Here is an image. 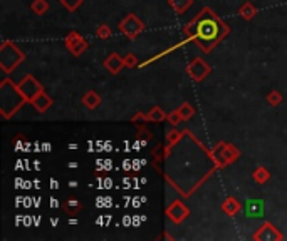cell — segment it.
<instances>
[{
	"label": "cell",
	"instance_id": "5bb4252c",
	"mask_svg": "<svg viewBox=\"0 0 287 241\" xmlns=\"http://www.w3.org/2000/svg\"><path fill=\"white\" fill-rule=\"evenodd\" d=\"M220 209L227 216H235L238 211L242 209V203L237 198H233V196H229V198L223 199V203L220 205Z\"/></svg>",
	"mask_w": 287,
	"mask_h": 241
},
{
	"label": "cell",
	"instance_id": "9c48e42d",
	"mask_svg": "<svg viewBox=\"0 0 287 241\" xmlns=\"http://www.w3.org/2000/svg\"><path fill=\"white\" fill-rule=\"evenodd\" d=\"M252 240H255V241H282L284 240V235H282L274 225L267 221V223H264L255 233H253Z\"/></svg>",
	"mask_w": 287,
	"mask_h": 241
},
{
	"label": "cell",
	"instance_id": "ba28073f",
	"mask_svg": "<svg viewBox=\"0 0 287 241\" xmlns=\"http://www.w3.org/2000/svg\"><path fill=\"white\" fill-rule=\"evenodd\" d=\"M88 47H89L88 40H86L79 32L72 31L66 37V49H68L74 57H81V55L88 50Z\"/></svg>",
	"mask_w": 287,
	"mask_h": 241
},
{
	"label": "cell",
	"instance_id": "3957f363",
	"mask_svg": "<svg viewBox=\"0 0 287 241\" xmlns=\"http://www.w3.org/2000/svg\"><path fill=\"white\" fill-rule=\"evenodd\" d=\"M25 59L22 50H18L12 42H3L0 47V69L5 74H10Z\"/></svg>",
	"mask_w": 287,
	"mask_h": 241
},
{
	"label": "cell",
	"instance_id": "e0dca14e",
	"mask_svg": "<svg viewBox=\"0 0 287 241\" xmlns=\"http://www.w3.org/2000/svg\"><path fill=\"white\" fill-rule=\"evenodd\" d=\"M252 177H253V181H255L257 184H266L267 181L270 179V173H269V169H267V168L259 166V168L253 169Z\"/></svg>",
	"mask_w": 287,
	"mask_h": 241
},
{
	"label": "cell",
	"instance_id": "6da1fadb",
	"mask_svg": "<svg viewBox=\"0 0 287 241\" xmlns=\"http://www.w3.org/2000/svg\"><path fill=\"white\" fill-rule=\"evenodd\" d=\"M183 34L188 40L195 42V46L202 49V52L208 54L230 34V27L214 10L205 7L192 22L185 25Z\"/></svg>",
	"mask_w": 287,
	"mask_h": 241
},
{
	"label": "cell",
	"instance_id": "d6986e66",
	"mask_svg": "<svg viewBox=\"0 0 287 241\" xmlns=\"http://www.w3.org/2000/svg\"><path fill=\"white\" fill-rule=\"evenodd\" d=\"M168 2H170V7L177 14H185L186 10L192 7L193 0H168Z\"/></svg>",
	"mask_w": 287,
	"mask_h": 241
},
{
	"label": "cell",
	"instance_id": "7402d4cb",
	"mask_svg": "<svg viewBox=\"0 0 287 241\" xmlns=\"http://www.w3.org/2000/svg\"><path fill=\"white\" fill-rule=\"evenodd\" d=\"M178 112L181 114V117H183V121H188V119H192V117L195 116V107L190 106L188 102H183L180 107H178Z\"/></svg>",
	"mask_w": 287,
	"mask_h": 241
},
{
	"label": "cell",
	"instance_id": "8fae6325",
	"mask_svg": "<svg viewBox=\"0 0 287 241\" xmlns=\"http://www.w3.org/2000/svg\"><path fill=\"white\" fill-rule=\"evenodd\" d=\"M103 65L108 72L113 74V76H116V74H119L123 69H125V61H123L121 55L116 54V52H113V54H109L106 59H104Z\"/></svg>",
	"mask_w": 287,
	"mask_h": 241
},
{
	"label": "cell",
	"instance_id": "7c38bea8",
	"mask_svg": "<svg viewBox=\"0 0 287 241\" xmlns=\"http://www.w3.org/2000/svg\"><path fill=\"white\" fill-rule=\"evenodd\" d=\"M264 211H266V206H264L262 199H247L244 205V213L247 218H260L264 216Z\"/></svg>",
	"mask_w": 287,
	"mask_h": 241
},
{
	"label": "cell",
	"instance_id": "7a4b0ae2",
	"mask_svg": "<svg viewBox=\"0 0 287 241\" xmlns=\"http://www.w3.org/2000/svg\"><path fill=\"white\" fill-rule=\"evenodd\" d=\"M25 97L20 94L18 86L12 82L10 79L2 80V86H0V112L5 119H10L14 114L24 106Z\"/></svg>",
	"mask_w": 287,
	"mask_h": 241
},
{
	"label": "cell",
	"instance_id": "52a82bcc",
	"mask_svg": "<svg viewBox=\"0 0 287 241\" xmlns=\"http://www.w3.org/2000/svg\"><path fill=\"white\" fill-rule=\"evenodd\" d=\"M17 86H18L20 94L24 96L27 102H31L37 94H40V92L44 91L42 84H40L34 76H31V74H27V76H25L24 79H22L20 82L17 84Z\"/></svg>",
	"mask_w": 287,
	"mask_h": 241
},
{
	"label": "cell",
	"instance_id": "277c9868",
	"mask_svg": "<svg viewBox=\"0 0 287 241\" xmlns=\"http://www.w3.org/2000/svg\"><path fill=\"white\" fill-rule=\"evenodd\" d=\"M238 158H240V151H238L235 146L227 144V143H220L214 153V159H215V162H217V168H223V166H227V164H232Z\"/></svg>",
	"mask_w": 287,
	"mask_h": 241
},
{
	"label": "cell",
	"instance_id": "83f0119b",
	"mask_svg": "<svg viewBox=\"0 0 287 241\" xmlns=\"http://www.w3.org/2000/svg\"><path fill=\"white\" fill-rule=\"evenodd\" d=\"M51 184H52V188H57V186H59L57 181H51Z\"/></svg>",
	"mask_w": 287,
	"mask_h": 241
},
{
	"label": "cell",
	"instance_id": "f1b7e54d",
	"mask_svg": "<svg viewBox=\"0 0 287 241\" xmlns=\"http://www.w3.org/2000/svg\"><path fill=\"white\" fill-rule=\"evenodd\" d=\"M69 168H77V164H76V162H69Z\"/></svg>",
	"mask_w": 287,
	"mask_h": 241
},
{
	"label": "cell",
	"instance_id": "603a6c76",
	"mask_svg": "<svg viewBox=\"0 0 287 241\" xmlns=\"http://www.w3.org/2000/svg\"><path fill=\"white\" fill-rule=\"evenodd\" d=\"M59 2H61V5L64 7L68 12H76V10L83 5L84 0H59Z\"/></svg>",
	"mask_w": 287,
	"mask_h": 241
},
{
	"label": "cell",
	"instance_id": "4316f807",
	"mask_svg": "<svg viewBox=\"0 0 287 241\" xmlns=\"http://www.w3.org/2000/svg\"><path fill=\"white\" fill-rule=\"evenodd\" d=\"M166 121H168L170 124L175 128V126H178L181 121H183V117H181V114L178 112V109H175L173 112H170V114H168V117H166Z\"/></svg>",
	"mask_w": 287,
	"mask_h": 241
},
{
	"label": "cell",
	"instance_id": "8992f818",
	"mask_svg": "<svg viewBox=\"0 0 287 241\" xmlns=\"http://www.w3.org/2000/svg\"><path fill=\"white\" fill-rule=\"evenodd\" d=\"M212 72V67L203 61L202 57H193L192 62L186 67V74L193 82H203Z\"/></svg>",
	"mask_w": 287,
	"mask_h": 241
},
{
	"label": "cell",
	"instance_id": "484cf974",
	"mask_svg": "<svg viewBox=\"0 0 287 241\" xmlns=\"http://www.w3.org/2000/svg\"><path fill=\"white\" fill-rule=\"evenodd\" d=\"M123 61H125L126 69H135L138 65V59H136L135 54H126L125 57H123Z\"/></svg>",
	"mask_w": 287,
	"mask_h": 241
},
{
	"label": "cell",
	"instance_id": "9a60e30c",
	"mask_svg": "<svg viewBox=\"0 0 287 241\" xmlns=\"http://www.w3.org/2000/svg\"><path fill=\"white\" fill-rule=\"evenodd\" d=\"M81 102H83V106L86 107V109L94 111V109H98V107L101 106L103 101H101V96H99L96 91H88V92H86V94L83 96Z\"/></svg>",
	"mask_w": 287,
	"mask_h": 241
},
{
	"label": "cell",
	"instance_id": "ac0fdd59",
	"mask_svg": "<svg viewBox=\"0 0 287 241\" xmlns=\"http://www.w3.org/2000/svg\"><path fill=\"white\" fill-rule=\"evenodd\" d=\"M255 14H257V9L252 2H245L244 5L238 9V16L244 18V20H252V18L255 17Z\"/></svg>",
	"mask_w": 287,
	"mask_h": 241
},
{
	"label": "cell",
	"instance_id": "cb8c5ba5",
	"mask_svg": "<svg viewBox=\"0 0 287 241\" xmlns=\"http://www.w3.org/2000/svg\"><path fill=\"white\" fill-rule=\"evenodd\" d=\"M96 35H98L99 39H103V40L109 39V37H111V27L108 24H99L98 29H96Z\"/></svg>",
	"mask_w": 287,
	"mask_h": 241
},
{
	"label": "cell",
	"instance_id": "d4e9b609",
	"mask_svg": "<svg viewBox=\"0 0 287 241\" xmlns=\"http://www.w3.org/2000/svg\"><path fill=\"white\" fill-rule=\"evenodd\" d=\"M267 102H269L272 107H277L279 104L282 102V94H281L279 91H275V89H274V91H270L269 96H267Z\"/></svg>",
	"mask_w": 287,
	"mask_h": 241
},
{
	"label": "cell",
	"instance_id": "4fadbf2b",
	"mask_svg": "<svg viewBox=\"0 0 287 241\" xmlns=\"http://www.w3.org/2000/svg\"><path fill=\"white\" fill-rule=\"evenodd\" d=\"M54 104V101L49 97V96L46 94V92H40V94H37L34 99L31 101V106L34 107V109L37 111V112H40V114H44V112H47V111L51 109V106Z\"/></svg>",
	"mask_w": 287,
	"mask_h": 241
},
{
	"label": "cell",
	"instance_id": "44dd1931",
	"mask_svg": "<svg viewBox=\"0 0 287 241\" xmlns=\"http://www.w3.org/2000/svg\"><path fill=\"white\" fill-rule=\"evenodd\" d=\"M62 208H64L66 211H68V214H77L79 213L81 209H83V205H81L79 201H77V199H68V201L64 203V205H62Z\"/></svg>",
	"mask_w": 287,
	"mask_h": 241
},
{
	"label": "cell",
	"instance_id": "5b68a950",
	"mask_svg": "<svg viewBox=\"0 0 287 241\" xmlns=\"http://www.w3.org/2000/svg\"><path fill=\"white\" fill-rule=\"evenodd\" d=\"M119 31L123 32L128 39L135 40L138 35L141 34V32L144 31V24L138 18V16H135V14H128L125 18H123L121 22H119Z\"/></svg>",
	"mask_w": 287,
	"mask_h": 241
},
{
	"label": "cell",
	"instance_id": "2e32d148",
	"mask_svg": "<svg viewBox=\"0 0 287 241\" xmlns=\"http://www.w3.org/2000/svg\"><path fill=\"white\" fill-rule=\"evenodd\" d=\"M166 117H168V114H166L161 107L155 106V107H151L150 112L146 114V122H163V121H166Z\"/></svg>",
	"mask_w": 287,
	"mask_h": 241
},
{
	"label": "cell",
	"instance_id": "ffe728a7",
	"mask_svg": "<svg viewBox=\"0 0 287 241\" xmlns=\"http://www.w3.org/2000/svg\"><path fill=\"white\" fill-rule=\"evenodd\" d=\"M31 10L36 16H46L49 12V2L47 0H34L31 3Z\"/></svg>",
	"mask_w": 287,
	"mask_h": 241
},
{
	"label": "cell",
	"instance_id": "30bf717a",
	"mask_svg": "<svg viewBox=\"0 0 287 241\" xmlns=\"http://www.w3.org/2000/svg\"><path fill=\"white\" fill-rule=\"evenodd\" d=\"M165 214L168 216V220L171 221V223L180 225L190 216V209L181 201H173V203H170V205L166 206Z\"/></svg>",
	"mask_w": 287,
	"mask_h": 241
}]
</instances>
